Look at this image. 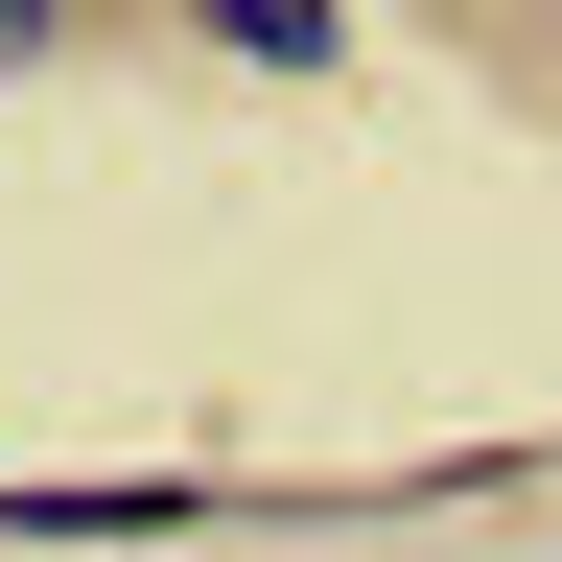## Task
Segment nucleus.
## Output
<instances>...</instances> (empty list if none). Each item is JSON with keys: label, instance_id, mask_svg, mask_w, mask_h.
<instances>
[{"label": "nucleus", "instance_id": "nucleus-1", "mask_svg": "<svg viewBox=\"0 0 562 562\" xmlns=\"http://www.w3.org/2000/svg\"><path fill=\"white\" fill-rule=\"evenodd\" d=\"M235 516H281V492H235V469H0V539H235Z\"/></svg>", "mask_w": 562, "mask_h": 562}, {"label": "nucleus", "instance_id": "nucleus-2", "mask_svg": "<svg viewBox=\"0 0 562 562\" xmlns=\"http://www.w3.org/2000/svg\"><path fill=\"white\" fill-rule=\"evenodd\" d=\"M165 24H188V47H235L258 94H328V70L375 47V0H165Z\"/></svg>", "mask_w": 562, "mask_h": 562}, {"label": "nucleus", "instance_id": "nucleus-4", "mask_svg": "<svg viewBox=\"0 0 562 562\" xmlns=\"http://www.w3.org/2000/svg\"><path fill=\"white\" fill-rule=\"evenodd\" d=\"M539 24H562V0H539Z\"/></svg>", "mask_w": 562, "mask_h": 562}, {"label": "nucleus", "instance_id": "nucleus-3", "mask_svg": "<svg viewBox=\"0 0 562 562\" xmlns=\"http://www.w3.org/2000/svg\"><path fill=\"white\" fill-rule=\"evenodd\" d=\"M47 47H70V0H0V70H47Z\"/></svg>", "mask_w": 562, "mask_h": 562}]
</instances>
